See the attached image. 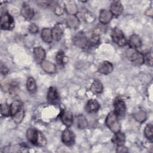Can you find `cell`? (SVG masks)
I'll return each instance as SVG.
<instances>
[{
  "label": "cell",
  "instance_id": "obj_1",
  "mask_svg": "<svg viewBox=\"0 0 153 153\" xmlns=\"http://www.w3.org/2000/svg\"><path fill=\"white\" fill-rule=\"evenodd\" d=\"M126 55L127 59L136 65H140L144 63L143 55L135 49L129 48L126 50Z\"/></svg>",
  "mask_w": 153,
  "mask_h": 153
},
{
  "label": "cell",
  "instance_id": "obj_2",
  "mask_svg": "<svg viewBox=\"0 0 153 153\" xmlns=\"http://www.w3.org/2000/svg\"><path fill=\"white\" fill-rule=\"evenodd\" d=\"M105 123L107 127L114 133L120 131V125L118 120V117L114 112H109L105 120Z\"/></svg>",
  "mask_w": 153,
  "mask_h": 153
},
{
  "label": "cell",
  "instance_id": "obj_3",
  "mask_svg": "<svg viewBox=\"0 0 153 153\" xmlns=\"http://www.w3.org/2000/svg\"><path fill=\"white\" fill-rule=\"evenodd\" d=\"M111 37L113 41L119 46L123 47L126 44V39L123 32L117 27H115L112 29Z\"/></svg>",
  "mask_w": 153,
  "mask_h": 153
},
{
  "label": "cell",
  "instance_id": "obj_4",
  "mask_svg": "<svg viewBox=\"0 0 153 153\" xmlns=\"http://www.w3.org/2000/svg\"><path fill=\"white\" fill-rule=\"evenodd\" d=\"M14 26L13 17L8 13H4L1 17V28L2 30H10Z\"/></svg>",
  "mask_w": 153,
  "mask_h": 153
},
{
  "label": "cell",
  "instance_id": "obj_5",
  "mask_svg": "<svg viewBox=\"0 0 153 153\" xmlns=\"http://www.w3.org/2000/svg\"><path fill=\"white\" fill-rule=\"evenodd\" d=\"M114 113L118 117H123L126 111V106L124 101L121 98H117L114 103Z\"/></svg>",
  "mask_w": 153,
  "mask_h": 153
},
{
  "label": "cell",
  "instance_id": "obj_6",
  "mask_svg": "<svg viewBox=\"0 0 153 153\" xmlns=\"http://www.w3.org/2000/svg\"><path fill=\"white\" fill-rule=\"evenodd\" d=\"M73 41L76 46L82 48H85L89 45L88 40L85 33L82 32H78L74 37Z\"/></svg>",
  "mask_w": 153,
  "mask_h": 153
},
{
  "label": "cell",
  "instance_id": "obj_7",
  "mask_svg": "<svg viewBox=\"0 0 153 153\" xmlns=\"http://www.w3.org/2000/svg\"><path fill=\"white\" fill-rule=\"evenodd\" d=\"M62 141L66 146H71L75 142V135L69 129H65L62 134Z\"/></svg>",
  "mask_w": 153,
  "mask_h": 153
},
{
  "label": "cell",
  "instance_id": "obj_8",
  "mask_svg": "<svg viewBox=\"0 0 153 153\" xmlns=\"http://www.w3.org/2000/svg\"><path fill=\"white\" fill-rule=\"evenodd\" d=\"M60 119L62 122L67 127H69L73 123V116L71 112L69 111H63L60 115Z\"/></svg>",
  "mask_w": 153,
  "mask_h": 153
},
{
  "label": "cell",
  "instance_id": "obj_9",
  "mask_svg": "<svg viewBox=\"0 0 153 153\" xmlns=\"http://www.w3.org/2000/svg\"><path fill=\"white\" fill-rule=\"evenodd\" d=\"M112 17H113V15L110 12V11H108L105 9H102L100 11V14L99 17V22L103 25H106L111 22Z\"/></svg>",
  "mask_w": 153,
  "mask_h": 153
},
{
  "label": "cell",
  "instance_id": "obj_10",
  "mask_svg": "<svg viewBox=\"0 0 153 153\" xmlns=\"http://www.w3.org/2000/svg\"><path fill=\"white\" fill-rule=\"evenodd\" d=\"M52 38L54 40L59 41L61 39L63 34V27L62 25L57 24L51 30Z\"/></svg>",
  "mask_w": 153,
  "mask_h": 153
},
{
  "label": "cell",
  "instance_id": "obj_11",
  "mask_svg": "<svg viewBox=\"0 0 153 153\" xmlns=\"http://www.w3.org/2000/svg\"><path fill=\"white\" fill-rule=\"evenodd\" d=\"M123 11V7L120 1H115L111 3L110 7V12L112 15L118 16L121 14Z\"/></svg>",
  "mask_w": 153,
  "mask_h": 153
},
{
  "label": "cell",
  "instance_id": "obj_12",
  "mask_svg": "<svg viewBox=\"0 0 153 153\" xmlns=\"http://www.w3.org/2000/svg\"><path fill=\"white\" fill-rule=\"evenodd\" d=\"M38 132L39 131L32 127L28 128L26 131V137L29 142H30L33 145H36Z\"/></svg>",
  "mask_w": 153,
  "mask_h": 153
},
{
  "label": "cell",
  "instance_id": "obj_13",
  "mask_svg": "<svg viewBox=\"0 0 153 153\" xmlns=\"http://www.w3.org/2000/svg\"><path fill=\"white\" fill-rule=\"evenodd\" d=\"M21 14L26 20H30L34 16V11L28 4H24L21 9Z\"/></svg>",
  "mask_w": 153,
  "mask_h": 153
},
{
  "label": "cell",
  "instance_id": "obj_14",
  "mask_svg": "<svg viewBox=\"0 0 153 153\" xmlns=\"http://www.w3.org/2000/svg\"><path fill=\"white\" fill-rule=\"evenodd\" d=\"M59 100V94L56 88L51 87L47 93V100L51 103H56Z\"/></svg>",
  "mask_w": 153,
  "mask_h": 153
},
{
  "label": "cell",
  "instance_id": "obj_15",
  "mask_svg": "<svg viewBox=\"0 0 153 153\" xmlns=\"http://www.w3.org/2000/svg\"><path fill=\"white\" fill-rule=\"evenodd\" d=\"M113 70L112 65L108 62L104 61L102 63H100L98 67V71L104 75H108L112 72Z\"/></svg>",
  "mask_w": 153,
  "mask_h": 153
},
{
  "label": "cell",
  "instance_id": "obj_16",
  "mask_svg": "<svg viewBox=\"0 0 153 153\" xmlns=\"http://www.w3.org/2000/svg\"><path fill=\"white\" fill-rule=\"evenodd\" d=\"M100 108L99 103L94 99L89 100L85 105V111L88 113L97 112Z\"/></svg>",
  "mask_w": 153,
  "mask_h": 153
},
{
  "label": "cell",
  "instance_id": "obj_17",
  "mask_svg": "<svg viewBox=\"0 0 153 153\" xmlns=\"http://www.w3.org/2000/svg\"><path fill=\"white\" fill-rule=\"evenodd\" d=\"M128 45L130 47L133 49L136 50L137 48H140L142 45V41L140 37L136 34L132 35L129 38Z\"/></svg>",
  "mask_w": 153,
  "mask_h": 153
},
{
  "label": "cell",
  "instance_id": "obj_18",
  "mask_svg": "<svg viewBox=\"0 0 153 153\" xmlns=\"http://www.w3.org/2000/svg\"><path fill=\"white\" fill-rule=\"evenodd\" d=\"M33 53L35 60L38 62L41 63L43 60H44L45 57V51L42 48L40 47H35L33 50Z\"/></svg>",
  "mask_w": 153,
  "mask_h": 153
},
{
  "label": "cell",
  "instance_id": "obj_19",
  "mask_svg": "<svg viewBox=\"0 0 153 153\" xmlns=\"http://www.w3.org/2000/svg\"><path fill=\"white\" fill-rule=\"evenodd\" d=\"M42 69L46 72L49 74H53L56 72V66L51 62L47 60H43L41 63Z\"/></svg>",
  "mask_w": 153,
  "mask_h": 153
},
{
  "label": "cell",
  "instance_id": "obj_20",
  "mask_svg": "<svg viewBox=\"0 0 153 153\" xmlns=\"http://www.w3.org/2000/svg\"><path fill=\"white\" fill-rule=\"evenodd\" d=\"M125 139L126 136L124 133L118 131L117 133H115V135L112 137V142L117 146L123 145L125 142Z\"/></svg>",
  "mask_w": 153,
  "mask_h": 153
},
{
  "label": "cell",
  "instance_id": "obj_21",
  "mask_svg": "<svg viewBox=\"0 0 153 153\" xmlns=\"http://www.w3.org/2000/svg\"><path fill=\"white\" fill-rule=\"evenodd\" d=\"M90 90L93 93L95 94H99L103 91V84L100 81L94 80L91 85Z\"/></svg>",
  "mask_w": 153,
  "mask_h": 153
},
{
  "label": "cell",
  "instance_id": "obj_22",
  "mask_svg": "<svg viewBox=\"0 0 153 153\" xmlns=\"http://www.w3.org/2000/svg\"><path fill=\"white\" fill-rule=\"evenodd\" d=\"M65 10L71 16H75L78 12V8L75 3L73 1H69L66 4Z\"/></svg>",
  "mask_w": 153,
  "mask_h": 153
},
{
  "label": "cell",
  "instance_id": "obj_23",
  "mask_svg": "<svg viewBox=\"0 0 153 153\" xmlns=\"http://www.w3.org/2000/svg\"><path fill=\"white\" fill-rule=\"evenodd\" d=\"M41 38L44 42L50 43L53 39L51 30L49 28H44L41 31Z\"/></svg>",
  "mask_w": 153,
  "mask_h": 153
},
{
  "label": "cell",
  "instance_id": "obj_24",
  "mask_svg": "<svg viewBox=\"0 0 153 153\" xmlns=\"http://www.w3.org/2000/svg\"><path fill=\"white\" fill-rule=\"evenodd\" d=\"M66 23L69 27L72 29H76L79 26V21L75 16L70 15L66 20Z\"/></svg>",
  "mask_w": 153,
  "mask_h": 153
},
{
  "label": "cell",
  "instance_id": "obj_25",
  "mask_svg": "<svg viewBox=\"0 0 153 153\" xmlns=\"http://www.w3.org/2000/svg\"><path fill=\"white\" fill-rule=\"evenodd\" d=\"M76 124L79 129H84L87 126V121L83 115H79L76 118Z\"/></svg>",
  "mask_w": 153,
  "mask_h": 153
},
{
  "label": "cell",
  "instance_id": "obj_26",
  "mask_svg": "<svg viewBox=\"0 0 153 153\" xmlns=\"http://www.w3.org/2000/svg\"><path fill=\"white\" fill-rule=\"evenodd\" d=\"M22 105L20 101L15 100L11 103L10 105V115L14 116L16 113H17L22 108Z\"/></svg>",
  "mask_w": 153,
  "mask_h": 153
},
{
  "label": "cell",
  "instance_id": "obj_27",
  "mask_svg": "<svg viewBox=\"0 0 153 153\" xmlns=\"http://www.w3.org/2000/svg\"><path fill=\"white\" fill-rule=\"evenodd\" d=\"M26 88L28 91L30 93H34L36 90V84L35 79L29 77L26 81Z\"/></svg>",
  "mask_w": 153,
  "mask_h": 153
},
{
  "label": "cell",
  "instance_id": "obj_28",
  "mask_svg": "<svg viewBox=\"0 0 153 153\" xmlns=\"http://www.w3.org/2000/svg\"><path fill=\"white\" fill-rule=\"evenodd\" d=\"M134 118L137 122L143 123L146 120L147 115L145 111L143 110H139L134 114Z\"/></svg>",
  "mask_w": 153,
  "mask_h": 153
},
{
  "label": "cell",
  "instance_id": "obj_29",
  "mask_svg": "<svg viewBox=\"0 0 153 153\" xmlns=\"http://www.w3.org/2000/svg\"><path fill=\"white\" fill-rule=\"evenodd\" d=\"M144 134L145 137L150 140H152L153 139V126L151 124H148L146 126L144 130Z\"/></svg>",
  "mask_w": 153,
  "mask_h": 153
},
{
  "label": "cell",
  "instance_id": "obj_30",
  "mask_svg": "<svg viewBox=\"0 0 153 153\" xmlns=\"http://www.w3.org/2000/svg\"><path fill=\"white\" fill-rule=\"evenodd\" d=\"M23 118H24V111L22 109L13 116L14 121L17 124L21 123Z\"/></svg>",
  "mask_w": 153,
  "mask_h": 153
},
{
  "label": "cell",
  "instance_id": "obj_31",
  "mask_svg": "<svg viewBox=\"0 0 153 153\" xmlns=\"http://www.w3.org/2000/svg\"><path fill=\"white\" fill-rule=\"evenodd\" d=\"M66 57L65 56V54L63 51H59L57 53L56 56V59L58 64L62 65L66 63L65 61Z\"/></svg>",
  "mask_w": 153,
  "mask_h": 153
},
{
  "label": "cell",
  "instance_id": "obj_32",
  "mask_svg": "<svg viewBox=\"0 0 153 153\" xmlns=\"http://www.w3.org/2000/svg\"><path fill=\"white\" fill-rule=\"evenodd\" d=\"M47 143V140L44 136V135L40 132H38V136L37 139V142H36V146H44Z\"/></svg>",
  "mask_w": 153,
  "mask_h": 153
},
{
  "label": "cell",
  "instance_id": "obj_33",
  "mask_svg": "<svg viewBox=\"0 0 153 153\" xmlns=\"http://www.w3.org/2000/svg\"><path fill=\"white\" fill-rule=\"evenodd\" d=\"M1 113L2 115L8 116L10 115V106L4 103L1 106Z\"/></svg>",
  "mask_w": 153,
  "mask_h": 153
},
{
  "label": "cell",
  "instance_id": "obj_34",
  "mask_svg": "<svg viewBox=\"0 0 153 153\" xmlns=\"http://www.w3.org/2000/svg\"><path fill=\"white\" fill-rule=\"evenodd\" d=\"M100 41V37L99 35L97 33H94L92 35V36L90 37V39L88 40L89 45H95L96 44H98Z\"/></svg>",
  "mask_w": 153,
  "mask_h": 153
},
{
  "label": "cell",
  "instance_id": "obj_35",
  "mask_svg": "<svg viewBox=\"0 0 153 153\" xmlns=\"http://www.w3.org/2000/svg\"><path fill=\"white\" fill-rule=\"evenodd\" d=\"M144 62H145L148 65L152 66V56L151 52L147 53L143 56Z\"/></svg>",
  "mask_w": 153,
  "mask_h": 153
},
{
  "label": "cell",
  "instance_id": "obj_36",
  "mask_svg": "<svg viewBox=\"0 0 153 153\" xmlns=\"http://www.w3.org/2000/svg\"><path fill=\"white\" fill-rule=\"evenodd\" d=\"M29 30L32 33H36L38 32V27L35 24H31L29 26Z\"/></svg>",
  "mask_w": 153,
  "mask_h": 153
},
{
  "label": "cell",
  "instance_id": "obj_37",
  "mask_svg": "<svg viewBox=\"0 0 153 153\" xmlns=\"http://www.w3.org/2000/svg\"><path fill=\"white\" fill-rule=\"evenodd\" d=\"M117 152H128L127 149L123 145H119L117 149Z\"/></svg>",
  "mask_w": 153,
  "mask_h": 153
},
{
  "label": "cell",
  "instance_id": "obj_38",
  "mask_svg": "<svg viewBox=\"0 0 153 153\" xmlns=\"http://www.w3.org/2000/svg\"><path fill=\"white\" fill-rule=\"evenodd\" d=\"M8 68L1 63V74H3V75H6L8 73Z\"/></svg>",
  "mask_w": 153,
  "mask_h": 153
},
{
  "label": "cell",
  "instance_id": "obj_39",
  "mask_svg": "<svg viewBox=\"0 0 153 153\" xmlns=\"http://www.w3.org/2000/svg\"><path fill=\"white\" fill-rule=\"evenodd\" d=\"M55 13L57 15H60L62 13H63V10L60 7H57L55 10Z\"/></svg>",
  "mask_w": 153,
  "mask_h": 153
},
{
  "label": "cell",
  "instance_id": "obj_40",
  "mask_svg": "<svg viewBox=\"0 0 153 153\" xmlns=\"http://www.w3.org/2000/svg\"><path fill=\"white\" fill-rule=\"evenodd\" d=\"M152 13H153V12H152V8L148 9V10L146 11V13H145V14H146V15H148V16H151V17H152Z\"/></svg>",
  "mask_w": 153,
  "mask_h": 153
}]
</instances>
